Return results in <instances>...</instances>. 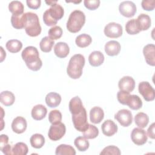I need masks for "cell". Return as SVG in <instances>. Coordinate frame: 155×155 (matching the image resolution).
<instances>
[{
  "label": "cell",
  "mask_w": 155,
  "mask_h": 155,
  "mask_svg": "<svg viewBox=\"0 0 155 155\" xmlns=\"http://www.w3.org/2000/svg\"><path fill=\"white\" fill-rule=\"evenodd\" d=\"M143 54L146 62L151 66L155 65V46L153 44L145 45L143 48Z\"/></svg>",
  "instance_id": "obj_14"
},
{
  "label": "cell",
  "mask_w": 155,
  "mask_h": 155,
  "mask_svg": "<svg viewBox=\"0 0 155 155\" xmlns=\"http://www.w3.org/2000/svg\"><path fill=\"white\" fill-rule=\"evenodd\" d=\"M139 29L141 30H147L151 26V18L146 14L142 13L139 15L136 19Z\"/></svg>",
  "instance_id": "obj_24"
},
{
  "label": "cell",
  "mask_w": 155,
  "mask_h": 155,
  "mask_svg": "<svg viewBox=\"0 0 155 155\" xmlns=\"http://www.w3.org/2000/svg\"><path fill=\"white\" fill-rule=\"evenodd\" d=\"M62 114L58 110H51L48 114V120L51 124H56L61 122Z\"/></svg>",
  "instance_id": "obj_39"
},
{
  "label": "cell",
  "mask_w": 155,
  "mask_h": 155,
  "mask_svg": "<svg viewBox=\"0 0 155 155\" xmlns=\"http://www.w3.org/2000/svg\"><path fill=\"white\" fill-rule=\"evenodd\" d=\"M8 142V137L6 134H1L0 136V149L7 145Z\"/></svg>",
  "instance_id": "obj_46"
},
{
  "label": "cell",
  "mask_w": 155,
  "mask_h": 155,
  "mask_svg": "<svg viewBox=\"0 0 155 155\" xmlns=\"http://www.w3.org/2000/svg\"><path fill=\"white\" fill-rule=\"evenodd\" d=\"M131 140L137 145H142L147 141V135L145 131L140 128H135L131 133Z\"/></svg>",
  "instance_id": "obj_12"
},
{
  "label": "cell",
  "mask_w": 155,
  "mask_h": 155,
  "mask_svg": "<svg viewBox=\"0 0 155 155\" xmlns=\"http://www.w3.org/2000/svg\"><path fill=\"white\" fill-rule=\"evenodd\" d=\"M5 47L8 51L15 53L19 52L21 50L22 47V44L19 40L10 39L7 42Z\"/></svg>",
  "instance_id": "obj_31"
},
{
  "label": "cell",
  "mask_w": 155,
  "mask_h": 155,
  "mask_svg": "<svg viewBox=\"0 0 155 155\" xmlns=\"http://www.w3.org/2000/svg\"><path fill=\"white\" fill-rule=\"evenodd\" d=\"M142 7L147 11H152L155 7L154 0H143L141 2Z\"/></svg>",
  "instance_id": "obj_44"
},
{
  "label": "cell",
  "mask_w": 155,
  "mask_h": 155,
  "mask_svg": "<svg viewBox=\"0 0 155 155\" xmlns=\"http://www.w3.org/2000/svg\"><path fill=\"white\" fill-rule=\"evenodd\" d=\"M148 136L151 138L154 139V123H153L148 128Z\"/></svg>",
  "instance_id": "obj_48"
},
{
  "label": "cell",
  "mask_w": 155,
  "mask_h": 155,
  "mask_svg": "<svg viewBox=\"0 0 155 155\" xmlns=\"http://www.w3.org/2000/svg\"><path fill=\"white\" fill-rule=\"evenodd\" d=\"M119 10L122 16L127 18H131L136 13V6L132 1H123L119 4Z\"/></svg>",
  "instance_id": "obj_10"
},
{
  "label": "cell",
  "mask_w": 155,
  "mask_h": 155,
  "mask_svg": "<svg viewBox=\"0 0 155 155\" xmlns=\"http://www.w3.org/2000/svg\"><path fill=\"white\" fill-rule=\"evenodd\" d=\"M48 37L52 40L59 39L62 35V30L59 26H54L50 28L48 32Z\"/></svg>",
  "instance_id": "obj_40"
},
{
  "label": "cell",
  "mask_w": 155,
  "mask_h": 155,
  "mask_svg": "<svg viewBox=\"0 0 155 155\" xmlns=\"http://www.w3.org/2000/svg\"><path fill=\"white\" fill-rule=\"evenodd\" d=\"M101 129L104 135L110 137L117 131V126L113 120L108 119L102 124Z\"/></svg>",
  "instance_id": "obj_16"
},
{
  "label": "cell",
  "mask_w": 155,
  "mask_h": 155,
  "mask_svg": "<svg viewBox=\"0 0 155 155\" xmlns=\"http://www.w3.org/2000/svg\"><path fill=\"white\" fill-rule=\"evenodd\" d=\"M114 119L123 127H128L133 121L131 112L127 109L120 110L114 116Z\"/></svg>",
  "instance_id": "obj_11"
},
{
  "label": "cell",
  "mask_w": 155,
  "mask_h": 155,
  "mask_svg": "<svg viewBox=\"0 0 155 155\" xmlns=\"http://www.w3.org/2000/svg\"><path fill=\"white\" fill-rule=\"evenodd\" d=\"M64 14L63 7L59 4L51 5L49 9L45 11L43 14V21L47 26H53L57 24L58 21L61 19Z\"/></svg>",
  "instance_id": "obj_3"
},
{
  "label": "cell",
  "mask_w": 155,
  "mask_h": 155,
  "mask_svg": "<svg viewBox=\"0 0 155 155\" xmlns=\"http://www.w3.org/2000/svg\"><path fill=\"white\" fill-rule=\"evenodd\" d=\"M120 44L116 41H110L105 45V51L110 56L117 55L120 51Z\"/></svg>",
  "instance_id": "obj_17"
},
{
  "label": "cell",
  "mask_w": 155,
  "mask_h": 155,
  "mask_svg": "<svg viewBox=\"0 0 155 155\" xmlns=\"http://www.w3.org/2000/svg\"><path fill=\"white\" fill-rule=\"evenodd\" d=\"M104 113L103 110L99 107H94L90 110V119L93 124H99L104 119Z\"/></svg>",
  "instance_id": "obj_20"
},
{
  "label": "cell",
  "mask_w": 155,
  "mask_h": 155,
  "mask_svg": "<svg viewBox=\"0 0 155 155\" xmlns=\"http://www.w3.org/2000/svg\"><path fill=\"white\" fill-rule=\"evenodd\" d=\"M54 44V42L53 40L50 39L48 36H45L40 41V43H39L40 48L41 51L43 52H45V53L50 52Z\"/></svg>",
  "instance_id": "obj_35"
},
{
  "label": "cell",
  "mask_w": 155,
  "mask_h": 155,
  "mask_svg": "<svg viewBox=\"0 0 155 155\" xmlns=\"http://www.w3.org/2000/svg\"><path fill=\"white\" fill-rule=\"evenodd\" d=\"M138 90L139 93L146 101H152L154 99V89L148 82L143 81L140 82L138 86Z\"/></svg>",
  "instance_id": "obj_8"
},
{
  "label": "cell",
  "mask_w": 155,
  "mask_h": 155,
  "mask_svg": "<svg viewBox=\"0 0 155 155\" xmlns=\"http://www.w3.org/2000/svg\"><path fill=\"white\" fill-rule=\"evenodd\" d=\"M125 30L128 34L131 35H136L140 31L136 21V19H130L126 23Z\"/></svg>",
  "instance_id": "obj_34"
},
{
  "label": "cell",
  "mask_w": 155,
  "mask_h": 155,
  "mask_svg": "<svg viewBox=\"0 0 155 155\" xmlns=\"http://www.w3.org/2000/svg\"><path fill=\"white\" fill-rule=\"evenodd\" d=\"M1 61H3V60L4 59V58H5L6 56V53L5 51H4L3 48L2 47H1Z\"/></svg>",
  "instance_id": "obj_49"
},
{
  "label": "cell",
  "mask_w": 155,
  "mask_h": 155,
  "mask_svg": "<svg viewBox=\"0 0 155 155\" xmlns=\"http://www.w3.org/2000/svg\"><path fill=\"white\" fill-rule=\"evenodd\" d=\"M92 42L91 36L87 34H82L78 36L76 38L75 42L76 45L81 48H84L88 46Z\"/></svg>",
  "instance_id": "obj_33"
},
{
  "label": "cell",
  "mask_w": 155,
  "mask_h": 155,
  "mask_svg": "<svg viewBox=\"0 0 155 155\" xmlns=\"http://www.w3.org/2000/svg\"><path fill=\"white\" fill-rule=\"evenodd\" d=\"M22 59L27 67L32 71H38L42 65L38 49L33 46L25 47L21 53Z\"/></svg>",
  "instance_id": "obj_1"
},
{
  "label": "cell",
  "mask_w": 155,
  "mask_h": 155,
  "mask_svg": "<svg viewBox=\"0 0 155 155\" xmlns=\"http://www.w3.org/2000/svg\"><path fill=\"white\" fill-rule=\"evenodd\" d=\"M25 19V13L18 15H12L11 17V23L12 26L16 29H22L24 28Z\"/></svg>",
  "instance_id": "obj_27"
},
{
  "label": "cell",
  "mask_w": 155,
  "mask_h": 155,
  "mask_svg": "<svg viewBox=\"0 0 155 155\" xmlns=\"http://www.w3.org/2000/svg\"><path fill=\"white\" fill-rule=\"evenodd\" d=\"M85 22V16L81 10L73 11L68 19L67 28L71 33H77L81 30Z\"/></svg>",
  "instance_id": "obj_5"
},
{
  "label": "cell",
  "mask_w": 155,
  "mask_h": 155,
  "mask_svg": "<svg viewBox=\"0 0 155 155\" xmlns=\"http://www.w3.org/2000/svg\"><path fill=\"white\" fill-rule=\"evenodd\" d=\"M61 102V96L55 92H50L45 96V102L47 106L50 108L58 107Z\"/></svg>",
  "instance_id": "obj_21"
},
{
  "label": "cell",
  "mask_w": 155,
  "mask_h": 155,
  "mask_svg": "<svg viewBox=\"0 0 155 155\" xmlns=\"http://www.w3.org/2000/svg\"><path fill=\"white\" fill-rule=\"evenodd\" d=\"M47 113V108L44 105L42 104H38L34 106L31 112L32 117L36 120H40L44 119Z\"/></svg>",
  "instance_id": "obj_19"
},
{
  "label": "cell",
  "mask_w": 155,
  "mask_h": 155,
  "mask_svg": "<svg viewBox=\"0 0 155 155\" xmlns=\"http://www.w3.org/2000/svg\"><path fill=\"white\" fill-rule=\"evenodd\" d=\"M84 108L82 101L78 96L73 97L69 102V110L71 114L79 113Z\"/></svg>",
  "instance_id": "obj_23"
},
{
  "label": "cell",
  "mask_w": 155,
  "mask_h": 155,
  "mask_svg": "<svg viewBox=\"0 0 155 155\" xmlns=\"http://www.w3.org/2000/svg\"><path fill=\"white\" fill-rule=\"evenodd\" d=\"M24 29L26 33L31 36L35 37L41 34V27L38 15L32 12L25 13Z\"/></svg>",
  "instance_id": "obj_4"
},
{
  "label": "cell",
  "mask_w": 155,
  "mask_h": 155,
  "mask_svg": "<svg viewBox=\"0 0 155 155\" xmlns=\"http://www.w3.org/2000/svg\"><path fill=\"white\" fill-rule=\"evenodd\" d=\"M28 147L24 142L16 143L12 148L13 154L15 155H26L28 153Z\"/></svg>",
  "instance_id": "obj_37"
},
{
  "label": "cell",
  "mask_w": 155,
  "mask_h": 155,
  "mask_svg": "<svg viewBox=\"0 0 155 155\" xmlns=\"http://www.w3.org/2000/svg\"><path fill=\"white\" fill-rule=\"evenodd\" d=\"M88 61L93 67L100 66L104 61V56L99 51H94L89 55Z\"/></svg>",
  "instance_id": "obj_22"
},
{
  "label": "cell",
  "mask_w": 155,
  "mask_h": 155,
  "mask_svg": "<svg viewBox=\"0 0 155 155\" xmlns=\"http://www.w3.org/2000/svg\"><path fill=\"white\" fill-rule=\"evenodd\" d=\"M85 7L91 10H94L99 7L100 5L99 0H85L84 1Z\"/></svg>",
  "instance_id": "obj_42"
},
{
  "label": "cell",
  "mask_w": 155,
  "mask_h": 155,
  "mask_svg": "<svg viewBox=\"0 0 155 155\" xmlns=\"http://www.w3.org/2000/svg\"><path fill=\"white\" fill-rule=\"evenodd\" d=\"M99 134V130L98 128L91 124L88 125V127L87 129L83 132V136L87 139H91L96 138Z\"/></svg>",
  "instance_id": "obj_38"
},
{
  "label": "cell",
  "mask_w": 155,
  "mask_h": 155,
  "mask_svg": "<svg viewBox=\"0 0 155 155\" xmlns=\"http://www.w3.org/2000/svg\"><path fill=\"white\" fill-rule=\"evenodd\" d=\"M24 9V5L21 2L18 1H13L8 4V10L13 15L23 14Z\"/></svg>",
  "instance_id": "obj_29"
},
{
  "label": "cell",
  "mask_w": 155,
  "mask_h": 155,
  "mask_svg": "<svg viewBox=\"0 0 155 155\" xmlns=\"http://www.w3.org/2000/svg\"><path fill=\"white\" fill-rule=\"evenodd\" d=\"M56 155H75L76 151L73 147L66 144H61L56 148Z\"/></svg>",
  "instance_id": "obj_28"
},
{
  "label": "cell",
  "mask_w": 155,
  "mask_h": 155,
  "mask_svg": "<svg viewBox=\"0 0 155 155\" xmlns=\"http://www.w3.org/2000/svg\"><path fill=\"white\" fill-rule=\"evenodd\" d=\"M104 34L110 38H117L122 36L123 33L122 27L116 22H110L104 28Z\"/></svg>",
  "instance_id": "obj_9"
},
{
  "label": "cell",
  "mask_w": 155,
  "mask_h": 155,
  "mask_svg": "<svg viewBox=\"0 0 155 155\" xmlns=\"http://www.w3.org/2000/svg\"><path fill=\"white\" fill-rule=\"evenodd\" d=\"M70 48L68 44L65 42H59L54 45V53L59 58H64L69 54Z\"/></svg>",
  "instance_id": "obj_18"
},
{
  "label": "cell",
  "mask_w": 155,
  "mask_h": 155,
  "mask_svg": "<svg viewBox=\"0 0 155 155\" xmlns=\"http://www.w3.org/2000/svg\"><path fill=\"white\" fill-rule=\"evenodd\" d=\"M134 122L136 125L138 126L139 128H143L146 127L148 124V116L143 112H139L135 116Z\"/></svg>",
  "instance_id": "obj_32"
},
{
  "label": "cell",
  "mask_w": 155,
  "mask_h": 155,
  "mask_svg": "<svg viewBox=\"0 0 155 155\" xmlns=\"http://www.w3.org/2000/svg\"><path fill=\"white\" fill-rule=\"evenodd\" d=\"M30 144L32 147L39 149L43 147L45 143V138L41 134L36 133L32 135L30 139Z\"/></svg>",
  "instance_id": "obj_30"
},
{
  "label": "cell",
  "mask_w": 155,
  "mask_h": 155,
  "mask_svg": "<svg viewBox=\"0 0 155 155\" xmlns=\"http://www.w3.org/2000/svg\"><path fill=\"white\" fill-rule=\"evenodd\" d=\"M27 127V124L26 119L21 116L15 117L12 123V129L17 134L24 133Z\"/></svg>",
  "instance_id": "obj_15"
},
{
  "label": "cell",
  "mask_w": 155,
  "mask_h": 155,
  "mask_svg": "<svg viewBox=\"0 0 155 155\" xmlns=\"http://www.w3.org/2000/svg\"><path fill=\"white\" fill-rule=\"evenodd\" d=\"M121 154L120 150L118 147L114 145H110L105 147L100 153V154H114L120 155Z\"/></svg>",
  "instance_id": "obj_41"
},
{
  "label": "cell",
  "mask_w": 155,
  "mask_h": 155,
  "mask_svg": "<svg viewBox=\"0 0 155 155\" xmlns=\"http://www.w3.org/2000/svg\"><path fill=\"white\" fill-rule=\"evenodd\" d=\"M1 102L5 106H10L15 101L14 94L9 91H4L0 94Z\"/></svg>",
  "instance_id": "obj_26"
},
{
  "label": "cell",
  "mask_w": 155,
  "mask_h": 155,
  "mask_svg": "<svg viewBox=\"0 0 155 155\" xmlns=\"http://www.w3.org/2000/svg\"><path fill=\"white\" fill-rule=\"evenodd\" d=\"M57 2H58L57 1H45V3L48 5H50V6L56 4V3H57Z\"/></svg>",
  "instance_id": "obj_50"
},
{
  "label": "cell",
  "mask_w": 155,
  "mask_h": 155,
  "mask_svg": "<svg viewBox=\"0 0 155 155\" xmlns=\"http://www.w3.org/2000/svg\"><path fill=\"white\" fill-rule=\"evenodd\" d=\"M65 132V125L61 122L56 124H52L50 126L48 132V136L51 140L56 141L61 139L64 136Z\"/></svg>",
  "instance_id": "obj_7"
},
{
  "label": "cell",
  "mask_w": 155,
  "mask_h": 155,
  "mask_svg": "<svg viewBox=\"0 0 155 155\" xmlns=\"http://www.w3.org/2000/svg\"><path fill=\"white\" fill-rule=\"evenodd\" d=\"M1 151L5 154L7 155H10V154H13L12 153V148L11 147V145L10 144H7L5 147H4L0 149Z\"/></svg>",
  "instance_id": "obj_47"
},
{
  "label": "cell",
  "mask_w": 155,
  "mask_h": 155,
  "mask_svg": "<svg viewBox=\"0 0 155 155\" xmlns=\"http://www.w3.org/2000/svg\"><path fill=\"white\" fill-rule=\"evenodd\" d=\"M74 143L79 151H86L90 145L89 142L88 141L87 139L82 136L77 137L74 140Z\"/></svg>",
  "instance_id": "obj_36"
},
{
  "label": "cell",
  "mask_w": 155,
  "mask_h": 155,
  "mask_svg": "<svg viewBox=\"0 0 155 155\" xmlns=\"http://www.w3.org/2000/svg\"><path fill=\"white\" fill-rule=\"evenodd\" d=\"M126 105H128L132 110H137L142 107V101L138 96L130 94L127 100Z\"/></svg>",
  "instance_id": "obj_25"
},
{
  "label": "cell",
  "mask_w": 155,
  "mask_h": 155,
  "mask_svg": "<svg viewBox=\"0 0 155 155\" xmlns=\"http://www.w3.org/2000/svg\"><path fill=\"white\" fill-rule=\"evenodd\" d=\"M118 87L120 90L130 93L134 89L135 81L131 76H124L119 80L118 82Z\"/></svg>",
  "instance_id": "obj_13"
},
{
  "label": "cell",
  "mask_w": 155,
  "mask_h": 155,
  "mask_svg": "<svg viewBox=\"0 0 155 155\" xmlns=\"http://www.w3.org/2000/svg\"><path fill=\"white\" fill-rule=\"evenodd\" d=\"M72 121L74 128L80 132H84L88 127L87 114L85 108L81 112L76 114H72Z\"/></svg>",
  "instance_id": "obj_6"
},
{
  "label": "cell",
  "mask_w": 155,
  "mask_h": 155,
  "mask_svg": "<svg viewBox=\"0 0 155 155\" xmlns=\"http://www.w3.org/2000/svg\"><path fill=\"white\" fill-rule=\"evenodd\" d=\"M85 65V58L82 54H76L73 55L70 59L67 73L72 79L79 78L82 74V69Z\"/></svg>",
  "instance_id": "obj_2"
},
{
  "label": "cell",
  "mask_w": 155,
  "mask_h": 155,
  "mask_svg": "<svg viewBox=\"0 0 155 155\" xmlns=\"http://www.w3.org/2000/svg\"><path fill=\"white\" fill-rule=\"evenodd\" d=\"M129 96L130 93L122 90L119 91L117 93V98L118 101L119 102V103L123 105H126V102Z\"/></svg>",
  "instance_id": "obj_43"
},
{
  "label": "cell",
  "mask_w": 155,
  "mask_h": 155,
  "mask_svg": "<svg viewBox=\"0 0 155 155\" xmlns=\"http://www.w3.org/2000/svg\"><path fill=\"white\" fill-rule=\"evenodd\" d=\"M26 2L30 8L38 9L41 5V1L40 0H27Z\"/></svg>",
  "instance_id": "obj_45"
}]
</instances>
